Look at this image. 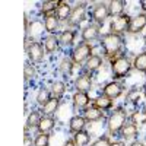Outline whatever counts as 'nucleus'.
Returning a JSON list of instances; mask_svg holds the SVG:
<instances>
[{
	"label": "nucleus",
	"mask_w": 146,
	"mask_h": 146,
	"mask_svg": "<svg viewBox=\"0 0 146 146\" xmlns=\"http://www.w3.org/2000/svg\"><path fill=\"white\" fill-rule=\"evenodd\" d=\"M100 40H101L100 45L102 47L105 57L113 60V58L120 56V51L123 50V44H124L123 42V36L121 35L108 32V34H104Z\"/></svg>",
	"instance_id": "1"
},
{
	"label": "nucleus",
	"mask_w": 146,
	"mask_h": 146,
	"mask_svg": "<svg viewBox=\"0 0 146 146\" xmlns=\"http://www.w3.org/2000/svg\"><path fill=\"white\" fill-rule=\"evenodd\" d=\"M127 113L123 107H117L113 110V113L107 118V130L108 135H120L121 129L127 123Z\"/></svg>",
	"instance_id": "2"
},
{
	"label": "nucleus",
	"mask_w": 146,
	"mask_h": 146,
	"mask_svg": "<svg viewBox=\"0 0 146 146\" xmlns=\"http://www.w3.org/2000/svg\"><path fill=\"white\" fill-rule=\"evenodd\" d=\"M133 67V63L130 62V58L127 56L120 54L118 57L111 60V72H113V78L114 80H120L129 76V73Z\"/></svg>",
	"instance_id": "3"
},
{
	"label": "nucleus",
	"mask_w": 146,
	"mask_h": 146,
	"mask_svg": "<svg viewBox=\"0 0 146 146\" xmlns=\"http://www.w3.org/2000/svg\"><path fill=\"white\" fill-rule=\"evenodd\" d=\"M92 51H94V45L89 44V42H79V45H76L73 48V51L70 54V58L73 60L75 64H85L86 60L92 56Z\"/></svg>",
	"instance_id": "4"
},
{
	"label": "nucleus",
	"mask_w": 146,
	"mask_h": 146,
	"mask_svg": "<svg viewBox=\"0 0 146 146\" xmlns=\"http://www.w3.org/2000/svg\"><path fill=\"white\" fill-rule=\"evenodd\" d=\"M44 54H45V48L41 42L32 41L27 45V56L31 63H41L44 60Z\"/></svg>",
	"instance_id": "5"
},
{
	"label": "nucleus",
	"mask_w": 146,
	"mask_h": 146,
	"mask_svg": "<svg viewBox=\"0 0 146 146\" xmlns=\"http://www.w3.org/2000/svg\"><path fill=\"white\" fill-rule=\"evenodd\" d=\"M130 21H131V16L127 15V13H123L121 16L113 19L111 23H110V32H111V34H117V35H123L129 29Z\"/></svg>",
	"instance_id": "6"
},
{
	"label": "nucleus",
	"mask_w": 146,
	"mask_h": 146,
	"mask_svg": "<svg viewBox=\"0 0 146 146\" xmlns=\"http://www.w3.org/2000/svg\"><path fill=\"white\" fill-rule=\"evenodd\" d=\"M85 19H86V3H78L76 6H73L67 23L69 27H79Z\"/></svg>",
	"instance_id": "7"
},
{
	"label": "nucleus",
	"mask_w": 146,
	"mask_h": 146,
	"mask_svg": "<svg viewBox=\"0 0 146 146\" xmlns=\"http://www.w3.org/2000/svg\"><path fill=\"white\" fill-rule=\"evenodd\" d=\"M124 89H126V88H124V85L121 83V82H118V80H113V82L107 83L105 86L102 88V95L114 101V100L120 98V96L123 95Z\"/></svg>",
	"instance_id": "8"
},
{
	"label": "nucleus",
	"mask_w": 146,
	"mask_h": 146,
	"mask_svg": "<svg viewBox=\"0 0 146 146\" xmlns=\"http://www.w3.org/2000/svg\"><path fill=\"white\" fill-rule=\"evenodd\" d=\"M80 38H82V42H89V44L95 40L101 38V27L96 25V23H89L88 27H85L82 29Z\"/></svg>",
	"instance_id": "9"
},
{
	"label": "nucleus",
	"mask_w": 146,
	"mask_h": 146,
	"mask_svg": "<svg viewBox=\"0 0 146 146\" xmlns=\"http://www.w3.org/2000/svg\"><path fill=\"white\" fill-rule=\"evenodd\" d=\"M108 16H110V13H108V3H96L94 6L92 19H94V22L96 23V25L102 27Z\"/></svg>",
	"instance_id": "10"
},
{
	"label": "nucleus",
	"mask_w": 146,
	"mask_h": 146,
	"mask_svg": "<svg viewBox=\"0 0 146 146\" xmlns=\"http://www.w3.org/2000/svg\"><path fill=\"white\" fill-rule=\"evenodd\" d=\"M92 78L89 73H82L80 76H78L75 79V83H73V86H75L76 92H88L92 89Z\"/></svg>",
	"instance_id": "11"
},
{
	"label": "nucleus",
	"mask_w": 146,
	"mask_h": 146,
	"mask_svg": "<svg viewBox=\"0 0 146 146\" xmlns=\"http://www.w3.org/2000/svg\"><path fill=\"white\" fill-rule=\"evenodd\" d=\"M146 29V13H139L137 16L131 18L127 32L129 34H139Z\"/></svg>",
	"instance_id": "12"
},
{
	"label": "nucleus",
	"mask_w": 146,
	"mask_h": 146,
	"mask_svg": "<svg viewBox=\"0 0 146 146\" xmlns=\"http://www.w3.org/2000/svg\"><path fill=\"white\" fill-rule=\"evenodd\" d=\"M72 104L76 110H85L91 104V98L88 92H75L72 96Z\"/></svg>",
	"instance_id": "13"
},
{
	"label": "nucleus",
	"mask_w": 146,
	"mask_h": 146,
	"mask_svg": "<svg viewBox=\"0 0 146 146\" xmlns=\"http://www.w3.org/2000/svg\"><path fill=\"white\" fill-rule=\"evenodd\" d=\"M86 118H85L83 115H73L69 121V131L72 133V135H76V133L85 130V127H86Z\"/></svg>",
	"instance_id": "14"
},
{
	"label": "nucleus",
	"mask_w": 146,
	"mask_h": 146,
	"mask_svg": "<svg viewBox=\"0 0 146 146\" xmlns=\"http://www.w3.org/2000/svg\"><path fill=\"white\" fill-rule=\"evenodd\" d=\"M83 117L86 118V121H91V123H94V121H101L105 118V114L102 110L100 108H95L94 105L88 107L83 110Z\"/></svg>",
	"instance_id": "15"
},
{
	"label": "nucleus",
	"mask_w": 146,
	"mask_h": 146,
	"mask_svg": "<svg viewBox=\"0 0 146 146\" xmlns=\"http://www.w3.org/2000/svg\"><path fill=\"white\" fill-rule=\"evenodd\" d=\"M124 9H126V2L124 0H111V2L108 3V13L114 19L123 15Z\"/></svg>",
	"instance_id": "16"
},
{
	"label": "nucleus",
	"mask_w": 146,
	"mask_h": 146,
	"mask_svg": "<svg viewBox=\"0 0 146 146\" xmlns=\"http://www.w3.org/2000/svg\"><path fill=\"white\" fill-rule=\"evenodd\" d=\"M72 6L67 2H58L57 10H56V16L60 22H67L70 15H72Z\"/></svg>",
	"instance_id": "17"
},
{
	"label": "nucleus",
	"mask_w": 146,
	"mask_h": 146,
	"mask_svg": "<svg viewBox=\"0 0 146 146\" xmlns=\"http://www.w3.org/2000/svg\"><path fill=\"white\" fill-rule=\"evenodd\" d=\"M76 31L75 29H64L60 32L58 35V42L62 47H72L73 42H75V38H76Z\"/></svg>",
	"instance_id": "18"
},
{
	"label": "nucleus",
	"mask_w": 146,
	"mask_h": 146,
	"mask_svg": "<svg viewBox=\"0 0 146 146\" xmlns=\"http://www.w3.org/2000/svg\"><path fill=\"white\" fill-rule=\"evenodd\" d=\"M54 127H56V118L51 115H42L36 130H38V133H50L53 131Z\"/></svg>",
	"instance_id": "19"
},
{
	"label": "nucleus",
	"mask_w": 146,
	"mask_h": 146,
	"mask_svg": "<svg viewBox=\"0 0 146 146\" xmlns=\"http://www.w3.org/2000/svg\"><path fill=\"white\" fill-rule=\"evenodd\" d=\"M137 135H139V127L135 123H126V126L120 131V136L123 137L124 140H131V139H135Z\"/></svg>",
	"instance_id": "20"
},
{
	"label": "nucleus",
	"mask_w": 146,
	"mask_h": 146,
	"mask_svg": "<svg viewBox=\"0 0 146 146\" xmlns=\"http://www.w3.org/2000/svg\"><path fill=\"white\" fill-rule=\"evenodd\" d=\"M58 23L60 21L57 19L56 13L50 15V16L44 18V29L48 32V35H56V32L58 31Z\"/></svg>",
	"instance_id": "21"
},
{
	"label": "nucleus",
	"mask_w": 146,
	"mask_h": 146,
	"mask_svg": "<svg viewBox=\"0 0 146 146\" xmlns=\"http://www.w3.org/2000/svg\"><path fill=\"white\" fill-rule=\"evenodd\" d=\"M101 66H102V57L100 54H92L85 63V70H86V73H92L96 72Z\"/></svg>",
	"instance_id": "22"
},
{
	"label": "nucleus",
	"mask_w": 146,
	"mask_h": 146,
	"mask_svg": "<svg viewBox=\"0 0 146 146\" xmlns=\"http://www.w3.org/2000/svg\"><path fill=\"white\" fill-rule=\"evenodd\" d=\"M42 45H44V48H45V53H47V54L56 53V51L58 50V45H60L58 36H56V35H47L45 38H44Z\"/></svg>",
	"instance_id": "23"
},
{
	"label": "nucleus",
	"mask_w": 146,
	"mask_h": 146,
	"mask_svg": "<svg viewBox=\"0 0 146 146\" xmlns=\"http://www.w3.org/2000/svg\"><path fill=\"white\" fill-rule=\"evenodd\" d=\"M92 105H94L95 108H100V110H102V111H107V110H111V108L114 107L113 100L107 98V96H104V95H100V96H96V98H94V100H92Z\"/></svg>",
	"instance_id": "24"
},
{
	"label": "nucleus",
	"mask_w": 146,
	"mask_h": 146,
	"mask_svg": "<svg viewBox=\"0 0 146 146\" xmlns=\"http://www.w3.org/2000/svg\"><path fill=\"white\" fill-rule=\"evenodd\" d=\"M58 107H60V100L58 98H51L50 101H48L44 107H41V114L42 115H54L56 114V111L58 110Z\"/></svg>",
	"instance_id": "25"
},
{
	"label": "nucleus",
	"mask_w": 146,
	"mask_h": 146,
	"mask_svg": "<svg viewBox=\"0 0 146 146\" xmlns=\"http://www.w3.org/2000/svg\"><path fill=\"white\" fill-rule=\"evenodd\" d=\"M41 118H42L41 113L32 110V111L28 114V117H27V131H28L29 129H36V127H38Z\"/></svg>",
	"instance_id": "26"
},
{
	"label": "nucleus",
	"mask_w": 146,
	"mask_h": 146,
	"mask_svg": "<svg viewBox=\"0 0 146 146\" xmlns=\"http://www.w3.org/2000/svg\"><path fill=\"white\" fill-rule=\"evenodd\" d=\"M66 94V83L62 82V80H56L53 85H51V96L53 98H58L62 100Z\"/></svg>",
	"instance_id": "27"
},
{
	"label": "nucleus",
	"mask_w": 146,
	"mask_h": 146,
	"mask_svg": "<svg viewBox=\"0 0 146 146\" xmlns=\"http://www.w3.org/2000/svg\"><path fill=\"white\" fill-rule=\"evenodd\" d=\"M130 123H135L136 126H143L146 124V107L142 110H137L130 115Z\"/></svg>",
	"instance_id": "28"
},
{
	"label": "nucleus",
	"mask_w": 146,
	"mask_h": 146,
	"mask_svg": "<svg viewBox=\"0 0 146 146\" xmlns=\"http://www.w3.org/2000/svg\"><path fill=\"white\" fill-rule=\"evenodd\" d=\"M73 67H75V63H73V60L70 57H63V60L58 64V70L66 76H70L73 73Z\"/></svg>",
	"instance_id": "29"
},
{
	"label": "nucleus",
	"mask_w": 146,
	"mask_h": 146,
	"mask_svg": "<svg viewBox=\"0 0 146 146\" xmlns=\"http://www.w3.org/2000/svg\"><path fill=\"white\" fill-rule=\"evenodd\" d=\"M51 98H53L51 91H48L47 88H40L38 94H36V96H35V101H36V104H38L40 107H44Z\"/></svg>",
	"instance_id": "30"
},
{
	"label": "nucleus",
	"mask_w": 146,
	"mask_h": 146,
	"mask_svg": "<svg viewBox=\"0 0 146 146\" xmlns=\"http://www.w3.org/2000/svg\"><path fill=\"white\" fill-rule=\"evenodd\" d=\"M133 67H135L137 72L146 73V50L139 53L135 57V60H133Z\"/></svg>",
	"instance_id": "31"
},
{
	"label": "nucleus",
	"mask_w": 146,
	"mask_h": 146,
	"mask_svg": "<svg viewBox=\"0 0 146 146\" xmlns=\"http://www.w3.org/2000/svg\"><path fill=\"white\" fill-rule=\"evenodd\" d=\"M73 140L78 146H88L91 143V135L86 131V130H82L76 135H73Z\"/></svg>",
	"instance_id": "32"
},
{
	"label": "nucleus",
	"mask_w": 146,
	"mask_h": 146,
	"mask_svg": "<svg viewBox=\"0 0 146 146\" xmlns=\"http://www.w3.org/2000/svg\"><path fill=\"white\" fill-rule=\"evenodd\" d=\"M126 98H127L131 104L137 105V104L143 100V91H142V89H139V88H131V89L127 92Z\"/></svg>",
	"instance_id": "33"
},
{
	"label": "nucleus",
	"mask_w": 146,
	"mask_h": 146,
	"mask_svg": "<svg viewBox=\"0 0 146 146\" xmlns=\"http://www.w3.org/2000/svg\"><path fill=\"white\" fill-rule=\"evenodd\" d=\"M57 6H58V2H44L41 5V13L44 15V18L54 15L57 10Z\"/></svg>",
	"instance_id": "34"
},
{
	"label": "nucleus",
	"mask_w": 146,
	"mask_h": 146,
	"mask_svg": "<svg viewBox=\"0 0 146 146\" xmlns=\"http://www.w3.org/2000/svg\"><path fill=\"white\" fill-rule=\"evenodd\" d=\"M36 76V69L34 64L31 63H25V66H23V79L25 80H32L35 79Z\"/></svg>",
	"instance_id": "35"
},
{
	"label": "nucleus",
	"mask_w": 146,
	"mask_h": 146,
	"mask_svg": "<svg viewBox=\"0 0 146 146\" xmlns=\"http://www.w3.org/2000/svg\"><path fill=\"white\" fill-rule=\"evenodd\" d=\"M35 146H50V135L48 133H38L34 139Z\"/></svg>",
	"instance_id": "36"
},
{
	"label": "nucleus",
	"mask_w": 146,
	"mask_h": 146,
	"mask_svg": "<svg viewBox=\"0 0 146 146\" xmlns=\"http://www.w3.org/2000/svg\"><path fill=\"white\" fill-rule=\"evenodd\" d=\"M110 145H111V140L108 136H101L91 143V146H110Z\"/></svg>",
	"instance_id": "37"
},
{
	"label": "nucleus",
	"mask_w": 146,
	"mask_h": 146,
	"mask_svg": "<svg viewBox=\"0 0 146 146\" xmlns=\"http://www.w3.org/2000/svg\"><path fill=\"white\" fill-rule=\"evenodd\" d=\"M23 146H35L32 137L28 135V133H25V137H23Z\"/></svg>",
	"instance_id": "38"
},
{
	"label": "nucleus",
	"mask_w": 146,
	"mask_h": 146,
	"mask_svg": "<svg viewBox=\"0 0 146 146\" xmlns=\"http://www.w3.org/2000/svg\"><path fill=\"white\" fill-rule=\"evenodd\" d=\"M63 146H78V145L75 143V140H73V139H67V140L63 143Z\"/></svg>",
	"instance_id": "39"
},
{
	"label": "nucleus",
	"mask_w": 146,
	"mask_h": 146,
	"mask_svg": "<svg viewBox=\"0 0 146 146\" xmlns=\"http://www.w3.org/2000/svg\"><path fill=\"white\" fill-rule=\"evenodd\" d=\"M110 146H126V143L123 140H115V142H111Z\"/></svg>",
	"instance_id": "40"
},
{
	"label": "nucleus",
	"mask_w": 146,
	"mask_h": 146,
	"mask_svg": "<svg viewBox=\"0 0 146 146\" xmlns=\"http://www.w3.org/2000/svg\"><path fill=\"white\" fill-rule=\"evenodd\" d=\"M140 9H142V13H146V0H140Z\"/></svg>",
	"instance_id": "41"
},
{
	"label": "nucleus",
	"mask_w": 146,
	"mask_h": 146,
	"mask_svg": "<svg viewBox=\"0 0 146 146\" xmlns=\"http://www.w3.org/2000/svg\"><path fill=\"white\" fill-rule=\"evenodd\" d=\"M129 146H145V145H143L140 140H135V142H131Z\"/></svg>",
	"instance_id": "42"
},
{
	"label": "nucleus",
	"mask_w": 146,
	"mask_h": 146,
	"mask_svg": "<svg viewBox=\"0 0 146 146\" xmlns=\"http://www.w3.org/2000/svg\"><path fill=\"white\" fill-rule=\"evenodd\" d=\"M145 146H146V145H145Z\"/></svg>",
	"instance_id": "43"
}]
</instances>
